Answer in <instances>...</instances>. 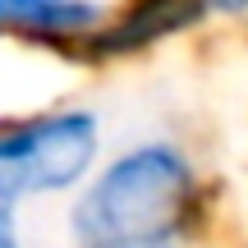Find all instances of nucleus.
Listing matches in <instances>:
<instances>
[{
  "label": "nucleus",
  "mask_w": 248,
  "mask_h": 248,
  "mask_svg": "<svg viewBox=\"0 0 248 248\" xmlns=\"http://www.w3.org/2000/svg\"><path fill=\"white\" fill-rule=\"evenodd\" d=\"M216 188L184 138L142 133L106 147L88 184L64 202L69 248H202Z\"/></svg>",
  "instance_id": "nucleus-1"
},
{
  "label": "nucleus",
  "mask_w": 248,
  "mask_h": 248,
  "mask_svg": "<svg viewBox=\"0 0 248 248\" xmlns=\"http://www.w3.org/2000/svg\"><path fill=\"white\" fill-rule=\"evenodd\" d=\"M106 120L88 101H51L0 120V212L69 202L106 156Z\"/></svg>",
  "instance_id": "nucleus-2"
},
{
  "label": "nucleus",
  "mask_w": 248,
  "mask_h": 248,
  "mask_svg": "<svg viewBox=\"0 0 248 248\" xmlns=\"http://www.w3.org/2000/svg\"><path fill=\"white\" fill-rule=\"evenodd\" d=\"M101 18L106 0H0V46L83 69Z\"/></svg>",
  "instance_id": "nucleus-3"
},
{
  "label": "nucleus",
  "mask_w": 248,
  "mask_h": 248,
  "mask_svg": "<svg viewBox=\"0 0 248 248\" xmlns=\"http://www.w3.org/2000/svg\"><path fill=\"white\" fill-rule=\"evenodd\" d=\"M207 18L193 0H115V5H106V18L83 55V69H110V64L142 60V55L188 37Z\"/></svg>",
  "instance_id": "nucleus-4"
},
{
  "label": "nucleus",
  "mask_w": 248,
  "mask_h": 248,
  "mask_svg": "<svg viewBox=\"0 0 248 248\" xmlns=\"http://www.w3.org/2000/svg\"><path fill=\"white\" fill-rule=\"evenodd\" d=\"M202 9V18H244L248 14V0H193Z\"/></svg>",
  "instance_id": "nucleus-5"
},
{
  "label": "nucleus",
  "mask_w": 248,
  "mask_h": 248,
  "mask_svg": "<svg viewBox=\"0 0 248 248\" xmlns=\"http://www.w3.org/2000/svg\"><path fill=\"white\" fill-rule=\"evenodd\" d=\"M0 248H28L23 216H18V212H0Z\"/></svg>",
  "instance_id": "nucleus-6"
}]
</instances>
